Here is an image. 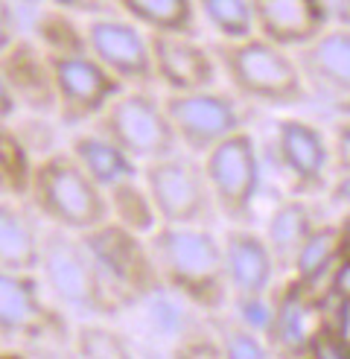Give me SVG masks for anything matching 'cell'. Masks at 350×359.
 <instances>
[{"instance_id": "6da1fadb", "label": "cell", "mask_w": 350, "mask_h": 359, "mask_svg": "<svg viewBox=\"0 0 350 359\" xmlns=\"http://www.w3.org/2000/svg\"><path fill=\"white\" fill-rule=\"evenodd\" d=\"M167 290L204 313H219L231 298L222 237L210 225L161 222L149 234Z\"/></svg>"}, {"instance_id": "7a4b0ae2", "label": "cell", "mask_w": 350, "mask_h": 359, "mask_svg": "<svg viewBox=\"0 0 350 359\" xmlns=\"http://www.w3.org/2000/svg\"><path fill=\"white\" fill-rule=\"evenodd\" d=\"M210 50L216 56L219 74L242 100L274 109H292L309 100L295 50L266 35L251 32L245 39H216L210 41Z\"/></svg>"}, {"instance_id": "3957f363", "label": "cell", "mask_w": 350, "mask_h": 359, "mask_svg": "<svg viewBox=\"0 0 350 359\" xmlns=\"http://www.w3.org/2000/svg\"><path fill=\"white\" fill-rule=\"evenodd\" d=\"M38 275L44 280V290L62 307H70L91 318H108L126 307L79 231L62 225L44 228Z\"/></svg>"}, {"instance_id": "277c9868", "label": "cell", "mask_w": 350, "mask_h": 359, "mask_svg": "<svg viewBox=\"0 0 350 359\" xmlns=\"http://www.w3.org/2000/svg\"><path fill=\"white\" fill-rule=\"evenodd\" d=\"M27 199L44 222L79 231V234L111 217L108 196L85 172L70 149H50L35 161Z\"/></svg>"}, {"instance_id": "5b68a950", "label": "cell", "mask_w": 350, "mask_h": 359, "mask_svg": "<svg viewBox=\"0 0 350 359\" xmlns=\"http://www.w3.org/2000/svg\"><path fill=\"white\" fill-rule=\"evenodd\" d=\"M91 129L111 137L140 167L181 147L175 126L167 114L164 97H155L149 88H122L91 120Z\"/></svg>"}, {"instance_id": "8992f818", "label": "cell", "mask_w": 350, "mask_h": 359, "mask_svg": "<svg viewBox=\"0 0 350 359\" xmlns=\"http://www.w3.org/2000/svg\"><path fill=\"white\" fill-rule=\"evenodd\" d=\"M140 178L152 193V202L169 225H210L219 213L210 190L204 161L196 152L175 149L164 158L146 161Z\"/></svg>"}, {"instance_id": "52a82bcc", "label": "cell", "mask_w": 350, "mask_h": 359, "mask_svg": "<svg viewBox=\"0 0 350 359\" xmlns=\"http://www.w3.org/2000/svg\"><path fill=\"white\" fill-rule=\"evenodd\" d=\"M82 240L88 243L91 255L97 257L99 269L105 272V278H108L122 304H134L167 292V283L152 255L149 237L137 234V231L108 217L91 231H82Z\"/></svg>"}, {"instance_id": "ba28073f", "label": "cell", "mask_w": 350, "mask_h": 359, "mask_svg": "<svg viewBox=\"0 0 350 359\" xmlns=\"http://www.w3.org/2000/svg\"><path fill=\"white\" fill-rule=\"evenodd\" d=\"M239 94L219 91V88H202V91H167L164 105L175 126L181 147L187 152L207 155L210 149L245 129V114L239 105Z\"/></svg>"}, {"instance_id": "9c48e42d", "label": "cell", "mask_w": 350, "mask_h": 359, "mask_svg": "<svg viewBox=\"0 0 350 359\" xmlns=\"http://www.w3.org/2000/svg\"><path fill=\"white\" fill-rule=\"evenodd\" d=\"M202 161L219 217L237 225L248 222L254 196L260 190V152L254 135L248 129H239L216 143Z\"/></svg>"}, {"instance_id": "30bf717a", "label": "cell", "mask_w": 350, "mask_h": 359, "mask_svg": "<svg viewBox=\"0 0 350 359\" xmlns=\"http://www.w3.org/2000/svg\"><path fill=\"white\" fill-rule=\"evenodd\" d=\"M47 56L56 82V114L62 126L91 123L126 88L99 59L91 56V50Z\"/></svg>"}, {"instance_id": "8fae6325", "label": "cell", "mask_w": 350, "mask_h": 359, "mask_svg": "<svg viewBox=\"0 0 350 359\" xmlns=\"http://www.w3.org/2000/svg\"><path fill=\"white\" fill-rule=\"evenodd\" d=\"M88 50L126 88L158 85L149 32L126 15H94L85 21Z\"/></svg>"}, {"instance_id": "7c38bea8", "label": "cell", "mask_w": 350, "mask_h": 359, "mask_svg": "<svg viewBox=\"0 0 350 359\" xmlns=\"http://www.w3.org/2000/svg\"><path fill=\"white\" fill-rule=\"evenodd\" d=\"M274 158L289 190L295 196L318 193L327 187V167L332 164V149L321 129L301 117H280L274 123Z\"/></svg>"}, {"instance_id": "4fadbf2b", "label": "cell", "mask_w": 350, "mask_h": 359, "mask_svg": "<svg viewBox=\"0 0 350 359\" xmlns=\"http://www.w3.org/2000/svg\"><path fill=\"white\" fill-rule=\"evenodd\" d=\"M158 85L167 91H202L219 79V65L210 44H199V35L149 32Z\"/></svg>"}, {"instance_id": "5bb4252c", "label": "cell", "mask_w": 350, "mask_h": 359, "mask_svg": "<svg viewBox=\"0 0 350 359\" xmlns=\"http://www.w3.org/2000/svg\"><path fill=\"white\" fill-rule=\"evenodd\" d=\"M295 59L309 94L332 102L350 100V27H327L295 47Z\"/></svg>"}, {"instance_id": "9a60e30c", "label": "cell", "mask_w": 350, "mask_h": 359, "mask_svg": "<svg viewBox=\"0 0 350 359\" xmlns=\"http://www.w3.org/2000/svg\"><path fill=\"white\" fill-rule=\"evenodd\" d=\"M44 280L35 272H9L0 275V330L15 339H41L59 330V316L44 301Z\"/></svg>"}, {"instance_id": "2e32d148", "label": "cell", "mask_w": 350, "mask_h": 359, "mask_svg": "<svg viewBox=\"0 0 350 359\" xmlns=\"http://www.w3.org/2000/svg\"><path fill=\"white\" fill-rule=\"evenodd\" d=\"M0 82L12 88L18 102L35 114L56 111V82L47 50L32 39H15L4 47V65H0Z\"/></svg>"}, {"instance_id": "e0dca14e", "label": "cell", "mask_w": 350, "mask_h": 359, "mask_svg": "<svg viewBox=\"0 0 350 359\" xmlns=\"http://www.w3.org/2000/svg\"><path fill=\"white\" fill-rule=\"evenodd\" d=\"M222 248H225V269L227 283H231V298H251L266 295L277 260L266 237L245 225H231L222 231Z\"/></svg>"}, {"instance_id": "ac0fdd59", "label": "cell", "mask_w": 350, "mask_h": 359, "mask_svg": "<svg viewBox=\"0 0 350 359\" xmlns=\"http://www.w3.org/2000/svg\"><path fill=\"white\" fill-rule=\"evenodd\" d=\"M254 27L260 35L289 50L312 41L327 29V0H251Z\"/></svg>"}, {"instance_id": "d6986e66", "label": "cell", "mask_w": 350, "mask_h": 359, "mask_svg": "<svg viewBox=\"0 0 350 359\" xmlns=\"http://www.w3.org/2000/svg\"><path fill=\"white\" fill-rule=\"evenodd\" d=\"M312 286L301 280H289V286L272 301V318L262 339H266L269 351L277 353H307V345L315 333V327L321 325L315 301L309 295Z\"/></svg>"}, {"instance_id": "ffe728a7", "label": "cell", "mask_w": 350, "mask_h": 359, "mask_svg": "<svg viewBox=\"0 0 350 359\" xmlns=\"http://www.w3.org/2000/svg\"><path fill=\"white\" fill-rule=\"evenodd\" d=\"M44 245V228H38V210L29 199L4 196L0 205V269L9 272H38Z\"/></svg>"}, {"instance_id": "44dd1931", "label": "cell", "mask_w": 350, "mask_h": 359, "mask_svg": "<svg viewBox=\"0 0 350 359\" xmlns=\"http://www.w3.org/2000/svg\"><path fill=\"white\" fill-rule=\"evenodd\" d=\"M67 149L76 155V161L85 167V172L91 175L102 190H108L111 184L122 182V178L140 175V164H137V161L129 152H122L111 137L99 135L97 129L76 132L74 137H70Z\"/></svg>"}, {"instance_id": "7402d4cb", "label": "cell", "mask_w": 350, "mask_h": 359, "mask_svg": "<svg viewBox=\"0 0 350 359\" xmlns=\"http://www.w3.org/2000/svg\"><path fill=\"white\" fill-rule=\"evenodd\" d=\"M318 225L315 222V213L307 202L301 199H284L280 205H274V210L269 213L266 219V231H262V237H266L272 255L277 260V269H292V260L295 255L301 251L304 240L312 234V228Z\"/></svg>"}, {"instance_id": "603a6c76", "label": "cell", "mask_w": 350, "mask_h": 359, "mask_svg": "<svg viewBox=\"0 0 350 359\" xmlns=\"http://www.w3.org/2000/svg\"><path fill=\"white\" fill-rule=\"evenodd\" d=\"M344 222H318L292 260V278L309 286H315L321 278H330L332 266L344 257Z\"/></svg>"}, {"instance_id": "cb8c5ba5", "label": "cell", "mask_w": 350, "mask_h": 359, "mask_svg": "<svg viewBox=\"0 0 350 359\" xmlns=\"http://www.w3.org/2000/svg\"><path fill=\"white\" fill-rule=\"evenodd\" d=\"M117 12L132 18L146 32L199 35L196 0H114Z\"/></svg>"}, {"instance_id": "d4e9b609", "label": "cell", "mask_w": 350, "mask_h": 359, "mask_svg": "<svg viewBox=\"0 0 350 359\" xmlns=\"http://www.w3.org/2000/svg\"><path fill=\"white\" fill-rule=\"evenodd\" d=\"M105 196H108V210H111L114 222L126 225L144 237H149L152 231L161 225V213H158V208L152 202V193L140 175L122 178V182L111 184L105 190Z\"/></svg>"}, {"instance_id": "484cf974", "label": "cell", "mask_w": 350, "mask_h": 359, "mask_svg": "<svg viewBox=\"0 0 350 359\" xmlns=\"http://www.w3.org/2000/svg\"><path fill=\"white\" fill-rule=\"evenodd\" d=\"M35 152L24 143V137L15 132V126L4 123L0 132V187L4 196L12 199H27L35 172Z\"/></svg>"}, {"instance_id": "4316f807", "label": "cell", "mask_w": 350, "mask_h": 359, "mask_svg": "<svg viewBox=\"0 0 350 359\" xmlns=\"http://www.w3.org/2000/svg\"><path fill=\"white\" fill-rule=\"evenodd\" d=\"M35 41H38L47 53H79L88 50V35L85 24L76 21L74 12H64L52 6L38 15L35 21Z\"/></svg>"}, {"instance_id": "83f0119b", "label": "cell", "mask_w": 350, "mask_h": 359, "mask_svg": "<svg viewBox=\"0 0 350 359\" xmlns=\"http://www.w3.org/2000/svg\"><path fill=\"white\" fill-rule=\"evenodd\" d=\"M199 18L216 32V39H245L257 32L251 0H196Z\"/></svg>"}, {"instance_id": "f1b7e54d", "label": "cell", "mask_w": 350, "mask_h": 359, "mask_svg": "<svg viewBox=\"0 0 350 359\" xmlns=\"http://www.w3.org/2000/svg\"><path fill=\"white\" fill-rule=\"evenodd\" d=\"M74 345L79 356L91 359H126L132 356V342L117 327L105 321H82L74 333Z\"/></svg>"}, {"instance_id": "f546056e", "label": "cell", "mask_w": 350, "mask_h": 359, "mask_svg": "<svg viewBox=\"0 0 350 359\" xmlns=\"http://www.w3.org/2000/svg\"><path fill=\"white\" fill-rule=\"evenodd\" d=\"M214 330H216V342L225 356H237V359H260L269 356L266 339H260L254 327H248L245 321L237 318H214Z\"/></svg>"}, {"instance_id": "4dcf8cb0", "label": "cell", "mask_w": 350, "mask_h": 359, "mask_svg": "<svg viewBox=\"0 0 350 359\" xmlns=\"http://www.w3.org/2000/svg\"><path fill=\"white\" fill-rule=\"evenodd\" d=\"M307 356H324V359H350V339L332 327L330 321H321L315 327L309 345H307Z\"/></svg>"}, {"instance_id": "1f68e13d", "label": "cell", "mask_w": 350, "mask_h": 359, "mask_svg": "<svg viewBox=\"0 0 350 359\" xmlns=\"http://www.w3.org/2000/svg\"><path fill=\"white\" fill-rule=\"evenodd\" d=\"M332 167H336V172H344L350 170V120H342L332 126Z\"/></svg>"}, {"instance_id": "d6a6232c", "label": "cell", "mask_w": 350, "mask_h": 359, "mask_svg": "<svg viewBox=\"0 0 350 359\" xmlns=\"http://www.w3.org/2000/svg\"><path fill=\"white\" fill-rule=\"evenodd\" d=\"M52 6H59L64 12H74V15H85V18H94V15H114L117 4L114 0H50Z\"/></svg>"}, {"instance_id": "836d02e7", "label": "cell", "mask_w": 350, "mask_h": 359, "mask_svg": "<svg viewBox=\"0 0 350 359\" xmlns=\"http://www.w3.org/2000/svg\"><path fill=\"white\" fill-rule=\"evenodd\" d=\"M330 295L350 304V257H342L330 272Z\"/></svg>"}, {"instance_id": "e575fe53", "label": "cell", "mask_w": 350, "mask_h": 359, "mask_svg": "<svg viewBox=\"0 0 350 359\" xmlns=\"http://www.w3.org/2000/svg\"><path fill=\"white\" fill-rule=\"evenodd\" d=\"M327 199H330V205H344V208H350V170H344V172H336V178L330 182V187H327Z\"/></svg>"}, {"instance_id": "d590c367", "label": "cell", "mask_w": 350, "mask_h": 359, "mask_svg": "<svg viewBox=\"0 0 350 359\" xmlns=\"http://www.w3.org/2000/svg\"><path fill=\"white\" fill-rule=\"evenodd\" d=\"M347 225V240H344V257H350V222H344Z\"/></svg>"}, {"instance_id": "8d00e7d4", "label": "cell", "mask_w": 350, "mask_h": 359, "mask_svg": "<svg viewBox=\"0 0 350 359\" xmlns=\"http://www.w3.org/2000/svg\"><path fill=\"white\" fill-rule=\"evenodd\" d=\"M339 4H342V6H344V9L350 12V0H339Z\"/></svg>"}]
</instances>
